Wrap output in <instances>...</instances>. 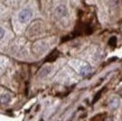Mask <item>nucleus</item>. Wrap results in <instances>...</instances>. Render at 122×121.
<instances>
[{
	"mask_svg": "<svg viewBox=\"0 0 122 121\" xmlns=\"http://www.w3.org/2000/svg\"><path fill=\"white\" fill-rule=\"evenodd\" d=\"M30 18H31V11H30L29 9H24V10H21L18 14V20H19V22H21V24L27 22Z\"/></svg>",
	"mask_w": 122,
	"mask_h": 121,
	"instance_id": "f257e3e1",
	"label": "nucleus"
},
{
	"mask_svg": "<svg viewBox=\"0 0 122 121\" xmlns=\"http://www.w3.org/2000/svg\"><path fill=\"white\" fill-rule=\"evenodd\" d=\"M105 117H107V114L105 113L96 114L95 117H93L92 119H91V121H104L105 120Z\"/></svg>",
	"mask_w": 122,
	"mask_h": 121,
	"instance_id": "7ed1b4c3",
	"label": "nucleus"
},
{
	"mask_svg": "<svg viewBox=\"0 0 122 121\" xmlns=\"http://www.w3.org/2000/svg\"><path fill=\"white\" fill-rule=\"evenodd\" d=\"M109 46H111V47H115L117 46V37L115 36H112L109 39Z\"/></svg>",
	"mask_w": 122,
	"mask_h": 121,
	"instance_id": "20e7f679",
	"label": "nucleus"
},
{
	"mask_svg": "<svg viewBox=\"0 0 122 121\" xmlns=\"http://www.w3.org/2000/svg\"><path fill=\"white\" fill-rule=\"evenodd\" d=\"M58 56H59V51H57V49H54V51L51 52V54H48V55L46 56L45 62H46V63L54 62V61H56V59L58 58Z\"/></svg>",
	"mask_w": 122,
	"mask_h": 121,
	"instance_id": "f03ea898",
	"label": "nucleus"
},
{
	"mask_svg": "<svg viewBox=\"0 0 122 121\" xmlns=\"http://www.w3.org/2000/svg\"><path fill=\"white\" fill-rule=\"evenodd\" d=\"M5 34H6V32H5V29L2 28V27H0V40L2 39L5 37Z\"/></svg>",
	"mask_w": 122,
	"mask_h": 121,
	"instance_id": "423d86ee",
	"label": "nucleus"
},
{
	"mask_svg": "<svg viewBox=\"0 0 122 121\" xmlns=\"http://www.w3.org/2000/svg\"><path fill=\"white\" fill-rule=\"evenodd\" d=\"M102 92H103V90H101V91H99V92H97V93L95 94V98H94V99H93V101H92L93 104H94V103H95L96 101H97V100H99V99L101 98V94H102Z\"/></svg>",
	"mask_w": 122,
	"mask_h": 121,
	"instance_id": "39448f33",
	"label": "nucleus"
}]
</instances>
